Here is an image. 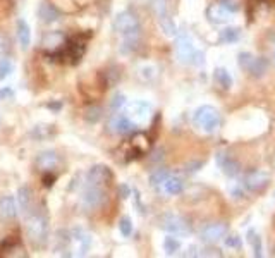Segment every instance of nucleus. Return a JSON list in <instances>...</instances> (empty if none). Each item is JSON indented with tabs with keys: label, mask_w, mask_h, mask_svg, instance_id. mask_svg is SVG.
Instances as JSON below:
<instances>
[{
	"label": "nucleus",
	"mask_w": 275,
	"mask_h": 258,
	"mask_svg": "<svg viewBox=\"0 0 275 258\" xmlns=\"http://www.w3.org/2000/svg\"><path fill=\"white\" fill-rule=\"evenodd\" d=\"M164 248H165V251H167L169 255H174L175 251H179V248H181V243H179L175 238H165Z\"/></svg>",
	"instance_id": "obj_33"
},
{
	"label": "nucleus",
	"mask_w": 275,
	"mask_h": 258,
	"mask_svg": "<svg viewBox=\"0 0 275 258\" xmlns=\"http://www.w3.org/2000/svg\"><path fill=\"white\" fill-rule=\"evenodd\" d=\"M268 69V60L265 57H253V60H251L249 67L246 69L251 76L253 78H262L265 73H267Z\"/></svg>",
	"instance_id": "obj_21"
},
{
	"label": "nucleus",
	"mask_w": 275,
	"mask_h": 258,
	"mask_svg": "<svg viewBox=\"0 0 275 258\" xmlns=\"http://www.w3.org/2000/svg\"><path fill=\"white\" fill-rule=\"evenodd\" d=\"M175 57L184 65H200L203 64V54L193 45V40L186 33H181L175 40Z\"/></svg>",
	"instance_id": "obj_3"
},
{
	"label": "nucleus",
	"mask_w": 275,
	"mask_h": 258,
	"mask_svg": "<svg viewBox=\"0 0 275 258\" xmlns=\"http://www.w3.org/2000/svg\"><path fill=\"white\" fill-rule=\"evenodd\" d=\"M251 60H253V55H251L249 52H241V54H239V57H238V62H239L241 67L244 69V71L249 67Z\"/></svg>",
	"instance_id": "obj_36"
},
{
	"label": "nucleus",
	"mask_w": 275,
	"mask_h": 258,
	"mask_svg": "<svg viewBox=\"0 0 275 258\" xmlns=\"http://www.w3.org/2000/svg\"><path fill=\"white\" fill-rule=\"evenodd\" d=\"M231 11H227L224 6H220V4H213V6L208 7L207 11V16L208 19L212 22H215V25H227V22L231 21Z\"/></svg>",
	"instance_id": "obj_16"
},
{
	"label": "nucleus",
	"mask_w": 275,
	"mask_h": 258,
	"mask_svg": "<svg viewBox=\"0 0 275 258\" xmlns=\"http://www.w3.org/2000/svg\"><path fill=\"white\" fill-rule=\"evenodd\" d=\"M156 74H158V67H156L155 64H143L140 69H138V78L146 83L153 81L156 78Z\"/></svg>",
	"instance_id": "obj_23"
},
{
	"label": "nucleus",
	"mask_w": 275,
	"mask_h": 258,
	"mask_svg": "<svg viewBox=\"0 0 275 258\" xmlns=\"http://www.w3.org/2000/svg\"><path fill=\"white\" fill-rule=\"evenodd\" d=\"M38 16H40V21L47 22V25L55 22L57 19H59V12H57V9L52 7L50 4H47V2L40 4V7H38Z\"/></svg>",
	"instance_id": "obj_20"
},
{
	"label": "nucleus",
	"mask_w": 275,
	"mask_h": 258,
	"mask_svg": "<svg viewBox=\"0 0 275 258\" xmlns=\"http://www.w3.org/2000/svg\"><path fill=\"white\" fill-rule=\"evenodd\" d=\"M248 243L251 250L255 251V256H262V238L258 236V232L255 229H249L248 231Z\"/></svg>",
	"instance_id": "obj_27"
},
{
	"label": "nucleus",
	"mask_w": 275,
	"mask_h": 258,
	"mask_svg": "<svg viewBox=\"0 0 275 258\" xmlns=\"http://www.w3.org/2000/svg\"><path fill=\"white\" fill-rule=\"evenodd\" d=\"M119 229H121V234L124 238L131 236V234H132V222H131V219L129 217H122L119 220Z\"/></svg>",
	"instance_id": "obj_34"
},
{
	"label": "nucleus",
	"mask_w": 275,
	"mask_h": 258,
	"mask_svg": "<svg viewBox=\"0 0 275 258\" xmlns=\"http://www.w3.org/2000/svg\"><path fill=\"white\" fill-rule=\"evenodd\" d=\"M219 4H220V6H224L227 11H231V12L238 11V4L232 2V0H219Z\"/></svg>",
	"instance_id": "obj_40"
},
{
	"label": "nucleus",
	"mask_w": 275,
	"mask_h": 258,
	"mask_svg": "<svg viewBox=\"0 0 275 258\" xmlns=\"http://www.w3.org/2000/svg\"><path fill=\"white\" fill-rule=\"evenodd\" d=\"M151 115V105L146 102H132L129 105V117L138 123H146Z\"/></svg>",
	"instance_id": "obj_15"
},
{
	"label": "nucleus",
	"mask_w": 275,
	"mask_h": 258,
	"mask_svg": "<svg viewBox=\"0 0 275 258\" xmlns=\"http://www.w3.org/2000/svg\"><path fill=\"white\" fill-rule=\"evenodd\" d=\"M113 30L124 36V38H131V36H140L141 26L134 12L122 11L117 14L116 19H113Z\"/></svg>",
	"instance_id": "obj_6"
},
{
	"label": "nucleus",
	"mask_w": 275,
	"mask_h": 258,
	"mask_svg": "<svg viewBox=\"0 0 275 258\" xmlns=\"http://www.w3.org/2000/svg\"><path fill=\"white\" fill-rule=\"evenodd\" d=\"M17 203L25 212H30L33 205V190L30 186H22L17 191Z\"/></svg>",
	"instance_id": "obj_22"
},
{
	"label": "nucleus",
	"mask_w": 275,
	"mask_h": 258,
	"mask_svg": "<svg viewBox=\"0 0 275 258\" xmlns=\"http://www.w3.org/2000/svg\"><path fill=\"white\" fill-rule=\"evenodd\" d=\"M272 59H273V62H275V41H273V46H272Z\"/></svg>",
	"instance_id": "obj_44"
},
{
	"label": "nucleus",
	"mask_w": 275,
	"mask_h": 258,
	"mask_svg": "<svg viewBox=\"0 0 275 258\" xmlns=\"http://www.w3.org/2000/svg\"><path fill=\"white\" fill-rule=\"evenodd\" d=\"M16 30H17V38H19V43H21V49L28 50V49H30V45H31L30 25H28L25 19H19L17 25H16Z\"/></svg>",
	"instance_id": "obj_18"
},
{
	"label": "nucleus",
	"mask_w": 275,
	"mask_h": 258,
	"mask_svg": "<svg viewBox=\"0 0 275 258\" xmlns=\"http://www.w3.org/2000/svg\"><path fill=\"white\" fill-rule=\"evenodd\" d=\"M108 128L117 134H131L136 131V124L129 115L116 114L110 119V123H108Z\"/></svg>",
	"instance_id": "obj_12"
},
{
	"label": "nucleus",
	"mask_w": 275,
	"mask_h": 258,
	"mask_svg": "<svg viewBox=\"0 0 275 258\" xmlns=\"http://www.w3.org/2000/svg\"><path fill=\"white\" fill-rule=\"evenodd\" d=\"M91 248V234L81 227H74L65 234L64 256H86Z\"/></svg>",
	"instance_id": "obj_2"
},
{
	"label": "nucleus",
	"mask_w": 275,
	"mask_h": 258,
	"mask_svg": "<svg viewBox=\"0 0 275 258\" xmlns=\"http://www.w3.org/2000/svg\"><path fill=\"white\" fill-rule=\"evenodd\" d=\"M84 117H86L88 123H97V121H100V117H102V109L100 107H89L86 110V114H84Z\"/></svg>",
	"instance_id": "obj_35"
},
{
	"label": "nucleus",
	"mask_w": 275,
	"mask_h": 258,
	"mask_svg": "<svg viewBox=\"0 0 275 258\" xmlns=\"http://www.w3.org/2000/svg\"><path fill=\"white\" fill-rule=\"evenodd\" d=\"M225 245L231 246V248H241V239L239 236H225Z\"/></svg>",
	"instance_id": "obj_39"
},
{
	"label": "nucleus",
	"mask_w": 275,
	"mask_h": 258,
	"mask_svg": "<svg viewBox=\"0 0 275 258\" xmlns=\"http://www.w3.org/2000/svg\"><path fill=\"white\" fill-rule=\"evenodd\" d=\"M213 76H215L217 84H219L220 88H224V90H229L232 86V78L227 69H222V67L215 69V74H213Z\"/></svg>",
	"instance_id": "obj_25"
},
{
	"label": "nucleus",
	"mask_w": 275,
	"mask_h": 258,
	"mask_svg": "<svg viewBox=\"0 0 275 258\" xmlns=\"http://www.w3.org/2000/svg\"><path fill=\"white\" fill-rule=\"evenodd\" d=\"M194 126L200 128L203 133L212 134L222 126V115L220 112L212 105H201L200 109H196L193 115Z\"/></svg>",
	"instance_id": "obj_4"
},
{
	"label": "nucleus",
	"mask_w": 275,
	"mask_h": 258,
	"mask_svg": "<svg viewBox=\"0 0 275 258\" xmlns=\"http://www.w3.org/2000/svg\"><path fill=\"white\" fill-rule=\"evenodd\" d=\"M167 0H151V7H153L155 14L160 17H165L167 16Z\"/></svg>",
	"instance_id": "obj_30"
},
{
	"label": "nucleus",
	"mask_w": 275,
	"mask_h": 258,
	"mask_svg": "<svg viewBox=\"0 0 275 258\" xmlns=\"http://www.w3.org/2000/svg\"><path fill=\"white\" fill-rule=\"evenodd\" d=\"M160 22V26H162V30L164 33L167 36H175V33H177V30H175V25H174V21L170 19L169 16H165V17H160L158 19Z\"/></svg>",
	"instance_id": "obj_29"
},
{
	"label": "nucleus",
	"mask_w": 275,
	"mask_h": 258,
	"mask_svg": "<svg viewBox=\"0 0 275 258\" xmlns=\"http://www.w3.org/2000/svg\"><path fill=\"white\" fill-rule=\"evenodd\" d=\"M9 52V40L4 35H0V57H6Z\"/></svg>",
	"instance_id": "obj_38"
},
{
	"label": "nucleus",
	"mask_w": 275,
	"mask_h": 258,
	"mask_svg": "<svg viewBox=\"0 0 275 258\" xmlns=\"http://www.w3.org/2000/svg\"><path fill=\"white\" fill-rule=\"evenodd\" d=\"M25 229L35 248H43L49 243V217L43 210H30L25 220Z\"/></svg>",
	"instance_id": "obj_1"
},
{
	"label": "nucleus",
	"mask_w": 275,
	"mask_h": 258,
	"mask_svg": "<svg viewBox=\"0 0 275 258\" xmlns=\"http://www.w3.org/2000/svg\"><path fill=\"white\" fill-rule=\"evenodd\" d=\"M156 190H158L160 193L167 195V196L179 195L184 190V181H182V177H179V176H175V174H169L167 179H165L162 184L156 187Z\"/></svg>",
	"instance_id": "obj_14"
},
{
	"label": "nucleus",
	"mask_w": 275,
	"mask_h": 258,
	"mask_svg": "<svg viewBox=\"0 0 275 258\" xmlns=\"http://www.w3.org/2000/svg\"><path fill=\"white\" fill-rule=\"evenodd\" d=\"M14 97V91L11 88H4V90H0V100H9V98Z\"/></svg>",
	"instance_id": "obj_41"
},
{
	"label": "nucleus",
	"mask_w": 275,
	"mask_h": 258,
	"mask_svg": "<svg viewBox=\"0 0 275 258\" xmlns=\"http://www.w3.org/2000/svg\"><path fill=\"white\" fill-rule=\"evenodd\" d=\"M270 182V174L265 171H260V169H255V171H249L248 174L244 176L243 184L246 190L249 191H260L263 190Z\"/></svg>",
	"instance_id": "obj_11"
},
{
	"label": "nucleus",
	"mask_w": 275,
	"mask_h": 258,
	"mask_svg": "<svg viewBox=\"0 0 275 258\" xmlns=\"http://www.w3.org/2000/svg\"><path fill=\"white\" fill-rule=\"evenodd\" d=\"M35 166L40 172H54L55 169H59L60 166V155L54 152V150H45V152H40L35 158Z\"/></svg>",
	"instance_id": "obj_10"
},
{
	"label": "nucleus",
	"mask_w": 275,
	"mask_h": 258,
	"mask_svg": "<svg viewBox=\"0 0 275 258\" xmlns=\"http://www.w3.org/2000/svg\"><path fill=\"white\" fill-rule=\"evenodd\" d=\"M17 217V200L11 195L0 196V220H14Z\"/></svg>",
	"instance_id": "obj_13"
},
{
	"label": "nucleus",
	"mask_w": 275,
	"mask_h": 258,
	"mask_svg": "<svg viewBox=\"0 0 275 258\" xmlns=\"http://www.w3.org/2000/svg\"><path fill=\"white\" fill-rule=\"evenodd\" d=\"M131 147H132V153H134V157H140V155L148 152L150 142H148V138H146V134L136 133L131 139Z\"/></svg>",
	"instance_id": "obj_19"
},
{
	"label": "nucleus",
	"mask_w": 275,
	"mask_h": 258,
	"mask_svg": "<svg viewBox=\"0 0 275 258\" xmlns=\"http://www.w3.org/2000/svg\"><path fill=\"white\" fill-rule=\"evenodd\" d=\"M227 232H229V227L225 222H210L200 231V238L207 245H217L222 239H225Z\"/></svg>",
	"instance_id": "obj_8"
},
{
	"label": "nucleus",
	"mask_w": 275,
	"mask_h": 258,
	"mask_svg": "<svg viewBox=\"0 0 275 258\" xmlns=\"http://www.w3.org/2000/svg\"><path fill=\"white\" fill-rule=\"evenodd\" d=\"M64 43V36L62 33H49L45 36V45H50V46H59Z\"/></svg>",
	"instance_id": "obj_32"
},
{
	"label": "nucleus",
	"mask_w": 275,
	"mask_h": 258,
	"mask_svg": "<svg viewBox=\"0 0 275 258\" xmlns=\"http://www.w3.org/2000/svg\"><path fill=\"white\" fill-rule=\"evenodd\" d=\"M217 163H219V167L222 169V172H224L225 176L234 177V176L239 174V163L236 162L231 155L219 153V155H217Z\"/></svg>",
	"instance_id": "obj_17"
},
{
	"label": "nucleus",
	"mask_w": 275,
	"mask_h": 258,
	"mask_svg": "<svg viewBox=\"0 0 275 258\" xmlns=\"http://www.w3.org/2000/svg\"><path fill=\"white\" fill-rule=\"evenodd\" d=\"M158 227L164 229L169 234H175V236H189L191 234V224H189V220L177 214L160 215Z\"/></svg>",
	"instance_id": "obj_5"
},
{
	"label": "nucleus",
	"mask_w": 275,
	"mask_h": 258,
	"mask_svg": "<svg viewBox=\"0 0 275 258\" xmlns=\"http://www.w3.org/2000/svg\"><path fill=\"white\" fill-rule=\"evenodd\" d=\"M124 105H126V97L122 95V93H117V95L112 98V103H110L112 110H119L121 107H124Z\"/></svg>",
	"instance_id": "obj_37"
},
{
	"label": "nucleus",
	"mask_w": 275,
	"mask_h": 258,
	"mask_svg": "<svg viewBox=\"0 0 275 258\" xmlns=\"http://www.w3.org/2000/svg\"><path fill=\"white\" fill-rule=\"evenodd\" d=\"M49 109H52V110H59V109H60V103H49Z\"/></svg>",
	"instance_id": "obj_42"
},
{
	"label": "nucleus",
	"mask_w": 275,
	"mask_h": 258,
	"mask_svg": "<svg viewBox=\"0 0 275 258\" xmlns=\"http://www.w3.org/2000/svg\"><path fill=\"white\" fill-rule=\"evenodd\" d=\"M121 193H122V198H126V193L129 195V187H126V186H122L121 187Z\"/></svg>",
	"instance_id": "obj_43"
},
{
	"label": "nucleus",
	"mask_w": 275,
	"mask_h": 258,
	"mask_svg": "<svg viewBox=\"0 0 275 258\" xmlns=\"http://www.w3.org/2000/svg\"><path fill=\"white\" fill-rule=\"evenodd\" d=\"M113 181L112 171L107 166H93L86 174V184L89 186H103L110 184Z\"/></svg>",
	"instance_id": "obj_9"
},
{
	"label": "nucleus",
	"mask_w": 275,
	"mask_h": 258,
	"mask_svg": "<svg viewBox=\"0 0 275 258\" xmlns=\"http://www.w3.org/2000/svg\"><path fill=\"white\" fill-rule=\"evenodd\" d=\"M107 200H108V195L105 187L86 184L81 195V206L84 210H88V212H91V210L102 208V206L107 203Z\"/></svg>",
	"instance_id": "obj_7"
},
{
	"label": "nucleus",
	"mask_w": 275,
	"mask_h": 258,
	"mask_svg": "<svg viewBox=\"0 0 275 258\" xmlns=\"http://www.w3.org/2000/svg\"><path fill=\"white\" fill-rule=\"evenodd\" d=\"M54 133H55L54 126L41 124V126H35L33 131L30 133V136H31V138H35V139H45V138H50V136H54Z\"/></svg>",
	"instance_id": "obj_26"
},
{
	"label": "nucleus",
	"mask_w": 275,
	"mask_h": 258,
	"mask_svg": "<svg viewBox=\"0 0 275 258\" xmlns=\"http://www.w3.org/2000/svg\"><path fill=\"white\" fill-rule=\"evenodd\" d=\"M169 174L170 172L167 171V169H156V171L151 172V176H150V184L153 187H158L165 179H167Z\"/></svg>",
	"instance_id": "obj_28"
},
{
	"label": "nucleus",
	"mask_w": 275,
	"mask_h": 258,
	"mask_svg": "<svg viewBox=\"0 0 275 258\" xmlns=\"http://www.w3.org/2000/svg\"><path fill=\"white\" fill-rule=\"evenodd\" d=\"M12 73V62L7 57H0V81H4Z\"/></svg>",
	"instance_id": "obj_31"
},
{
	"label": "nucleus",
	"mask_w": 275,
	"mask_h": 258,
	"mask_svg": "<svg viewBox=\"0 0 275 258\" xmlns=\"http://www.w3.org/2000/svg\"><path fill=\"white\" fill-rule=\"evenodd\" d=\"M220 41L224 43H236L239 38H241V30L239 28H224L219 35Z\"/></svg>",
	"instance_id": "obj_24"
}]
</instances>
